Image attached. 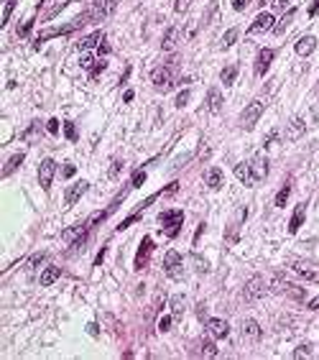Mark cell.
<instances>
[{
  "mask_svg": "<svg viewBox=\"0 0 319 360\" xmlns=\"http://www.w3.org/2000/svg\"><path fill=\"white\" fill-rule=\"evenodd\" d=\"M181 222H184V212L181 210H166L158 215V225L166 237H176L181 232Z\"/></svg>",
  "mask_w": 319,
  "mask_h": 360,
  "instance_id": "obj_1",
  "label": "cell"
},
{
  "mask_svg": "<svg viewBox=\"0 0 319 360\" xmlns=\"http://www.w3.org/2000/svg\"><path fill=\"white\" fill-rule=\"evenodd\" d=\"M151 79H153L156 90L166 92V90L171 87V82H174V64H171V62H166V64H161V67H156V69H153V74H151Z\"/></svg>",
  "mask_w": 319,
  "mask_h": 360,
  "instance_id": "obj_2",
  "label": "cell"
},
{
  "mask_svg": "<svg viewBox=\"0 0 319 360\" xmlns=\"http://www.w3.org/2000/svg\"><path fill=\"white\" fill-rule=\"evenodd\" d=\"M164 273H166L169 278H176V281H181V278H184L181 253H176V251H166V256H164Z\"/></svg>",
  "mask_w": 319,
  "mask_h": 360,
  "instance_id": "obj_3",
  "label": "cell"
},
{
  "mask_svg": "<svg viewBox=\"0 0 319 360\" xmlns=\"http://www.w3.org/2000/svg\"><path fill=\"white\" fill-rule=\"evenodd\" d=\"M263 107H266V105H263L261 100H253V102L243 110V115H240V128H243V131H250V128L258 123V117L263 115Z\"/></svg>",
  "mask_w": 319,
  "mask_h": 360,
  "instance_id": "obj_4",
  "label": "cell"
},
{
  "mask_svg": "<svg viewBox=\"0 0 319 360\" xmlns=\"http://www.w3.org/2000/svg\"><path fill=\"white\" fill-rule=\"evenodd\" d=\"M54 176H56V161H54V158H44L41 166H38V184H41L44 192L51 189Z\"/></svg>",
  "mask_w": 319,
  "mask_h": 360,
  "instance_id": "obj_5",
  "label": "cell"
},
{
  "mask_svg": "<svg viewBox=\"0 0 319 360\" xmlns=\"http://www.w3.org/2000/svg\"><path fill=\"white\" fill-rule=\"evenodd\" d=\"M153 240L146 235L143 240H141V248H138V253H136V261H133V268L136 271H143L146 266H148V258H151V253H153Z\"/></svg>",
  "mask_w": 319,
  "mask_h": 360,
  "instance_id": "obj_6",
  "label": "cell"
},
{
  "mask_svg": "<svg viewBox=\"0 0 319 360\" xmlns=\"http://www.w3.org/2000/svg\"><path fill=\"white\" fill-rule=\"evenodd\" d=\"M263 294H266V284H263L261 276H253L250 281L245 284V289H243V299H245V302H256V299H261Z\"/></svg>",
  "mask_w": 319,
  "mask_h": 360,
  "instance_id": "obj_7",
  "label": "cell"
},
{
  "mask_svg": "<svg viewBox=\"0 0 319 360\" xmlns=\"http://www.w3.org/2000/svg\"><path fill=\"white\" fill-rule=\"evenodd\" d=\"M291 271H294V273H299L301 278H306V281H311V278H316V273H319V268H316L314 263L304 261V258H296V261H291Z\"/></svg>",
  "mask_w": 319,
  "mask_h": 360,
  "instance_id": "obj_8",
  "label": "cell"
},
{
  "mask_svg": "<svg viewBox=\"0 0 319 360\" xmlns=\"http://www.w3.org/2000/svg\"><path fill=\"white\" fill-rule=\"evenodd\" d=\"M273 59H276V51H273V49H261V51H258V59H256V67H253L256 77H263V74L268 72V67H271Z\"/></svg>",
  "mask_w": 319,
  "mask_h": 360,
  "instance_id": "obj_9",
  "label": "cell"
},
{
  "mask_svg": "<svg viewBox=\"0 0 319 360\" xmlns=\"http://www.w3.org/2000/svg\"><path fill=\"white\" fill-rule=\"evenodd\" d=\"M87 230H90V225H72V227L64 230V240L69 246H79L87 237Z\"/></svg>",
  "mask_w": 319,
  "mask_h": 360,
  "instance_id": "obj_10",
  "label": "cell"
},
{
  "mask_svg": "<svg viewBox=\"0 0 319 360\" xmlns=\"http://www.w3.org/2000/svg\"><path fill=\"white\" fill-rule=\"evenodd\" d=\"M87 189H90V184H87L85 179L74 182V184H72V187L67 189V194H64V202H67L69 207H72V205H77V202H79V197H82V194H85Z\"/></svg>",
  "mask_w": 319,
  "mask_h": 360,
  "instance_id": "obj_11",
  "label": "cell"
},
{
  "mask_svg": "<svg viewBox=\"0 0 319 360\" xmlns=\"http://www.w3.org/2000/svg\"><path fill=\"white\" fill-rule=\"evenodd\" d=\"M276 23H273V16L271 13H261L258 18H256V23H250V28H248V36H258V33H266V31H271Z\"/></svg>",
  "mask_w": 319,
  "mask_h": 360,
  "instance_id": "obj_12",
  "label": "cell"
},
{
  "mask_svg": "<svg viewBox=\"0 0 319 360\" xmlns=\"http://www.w3.org/2000/svg\"><path fill=\"white\" fill-rule=\"evenodd\" d=\"M235 176L240 179L245 187H253V184H256V176H253V166H250V161L237 164V166H235Z\"/></svg>",
  "mask_w": 319,
  "mask_h": 360,
  "instance_id": "obj_13",
  "label": "cell"
},
{
  "mask_svg": "<svg viewBox=\"0 0 319 360\" xmlns=\"http://www.w3.org/2000/svg\"><path fill=\"white\" fill-rule=\"evenodd\" d=\"M207 330H210V335H212L215 340H222V337L230 335V325L225 322V319H210V322H207Z\"/></svg>",
  "mask_w": 319,
  "mask_h": 360,
  "instance_id": "obj_14",
  "label": "cell"
},
{
  "mask_svg": "<svg viewBox=\"0 0 319 360\" xmlns=\"http://www.w3.org/2000/svg\"><path fill=\"white\" fill-rule=\"evenodd\" d=\"M112 11H115V0H97L95 8L90 11V16L92 18H107Z\"/></svg>",
  "mask_w": 319,
  "mask_h": 360,
  "instance_id": "obj_15",
  "label": "cell"
},
{
  "mask_svg": "<svg viewBox=\"0 0 319 360\" xmlns=\"http://www.w3.org/2000/svg\"><path fill=\"white\" fill-rule=\"evenodd\" d=\"M316 49V38L314 36H301L296 41V56H309Z\"/></svg>",
  "mask_w": 319,
  "mask_h": 360,
  "instance_id": "obj_16",
  "label": "cell"
},
{
  "mask_svg": "<svg viewBox=\"0 0 319 360\" xmlns=\"http://www.w3.org/2000/svg\"><path fill=\"white\" fill-rule=\"evenodd\" d=\"M192 355H202V357H215L217 355V347L212 340H199L197 347H192Z\"/></svg>",
  "mask_w": 319,
  "mask_h": 360,
  "instance_id": "obj_17",
  "label": "cell"
},
{
  "mask_svg": "<svg viewBox=\"0 0 319 360\" xmlns=\"http://www.w3.org/2000/svg\"><path fill=\"white\" fill-rule=\"evenodd\" d=\"M250 166H253L256 182H263V179L268 176V161H266V156H256L253 161H250Z\"/></svg>",
  "mask_w": 319,
  "mask_h": 360,
  "instance_id": "obj_18",
  "label": "cell"
},
{
  "mask_svg": "<svg viewBox=\"0 0 319 360\" xmlns=\"http://www.w3.org/2000/svg\"><path fill=\"white\" fill-rule=\"evenodd\" d=\"M304 131H306V126H304V120L294 117V120H291V123L286 126V141H296V138H301V136H304Z\"/></svg>",
  "mask_w": 319,
  "mask_h": 360,
  "instance_id": "obj_19",
  "label": "cell"
},
{
  "mask_svg": "<svg viewBox=\"0 0 319 360\" xmlns=\"http://www.w3.org/2000/svg\"><path fill=\"white\" fill-rule=\"evenodd\" d=\"M97 41H102V33H100V31H92L90 36L79 38V41H77V49H79V51H90V49L97 46Z\"/></svg>",
  "mask_w": 319,
  "mask_h": 360,
  "instance_id": "obj_20",
  "label": "cell"
},
{
  "mask_svg": "<svg viewBox=\"0 0 319 360\" xmlns=\"http://www.w3.org/2000/svg\"><path fill=\"white\" fill-rule=\"evenodd\" d=\"M205 184L217 192V189L222 187V171H220V169H207V171H205Z\"/></svg>",
  "mask_w": 319,
  "mask_h": 360,
  "instance_id": "obj_21",
  "label": "cell"
},
{
  "mask_svg": "<svg viewBox=\"0 0 319 360\" xmlns=\"http://www.w3.org/2000/svg\"><path fill=\"white\" fill-rule=\"evenodd\" d=\"M304 215H306V205H299L296 212L291 215V222H289V232H296L301 225H304Z\"/></svg>",
  "mask_w": 319,
  "mask_h": 360,
  "instance_id": "obj_22",
  "label": "cell"
},
{
  "mask_svg": "<svg viewBox=\"0 0 319 360\" xmlns=\"http://www.w3.org/2000/svg\"><path fill=\"white\" fill-rule=\"evenodd\" d=\"M176 41H179V31H176V28H169V31L164 33V38H161V49H164V51H171V49L176 46Z\"/></svg>",
  "mask_w": 319,
  "mask_h": 360,
  "instance_id": "obj_23",
  "label": "cell"
},
{
  "mask_svg": "<svg viewBox=\"0 0 319 360\" xmlns=\"http://www.w3.org/2000/svg\"><path fill=\"white\" fill-rule=\"evenodd\" d=\"M59 276H61V268H59V266H49V268L41 273V286H51Z\"/></svg>",
  "mask_w": 319,
  "mask_h": 360,
  "instance_id": "obj_24",
  "label": "cell"
},
{
  "mask_svg": "<svg viewBox=\"0 0 319 360\" xmlns=\"http://www.w3.org/2000/svg\"><path fill=\"white\" fill-rule=\"evenodd\" d=\"M235 77H237V64H227V67L222 69V74H220V79H222L225 87H232V85H235Z\"/></svg>",
  "mask_w": 319,
  "mask_h": 360,
  "instance_id": "obj_25",
  "label": "cell"
},
{
  "mask_svg": "<svg viewBox=\"0 0 319 360\" xmlns=\"http://www.w3.org/2000/svg\"><path fill=\"white\" fill-rule=\"evenodd\" d=\"M207 110L210 112H220L222 110V95L217 90H210L207 92Z\"/></svg>",
  "mask_w": 319,
  "mask_h": 360,
  "instance_id": "obj_26",
  "label": "cell"
},
{
  "mask_svg": "<svg viewBox=\"0 0 319 360\" xmlns=\"http://www.w3.org/2000/svg\"><path fill=\"white\" fill-rule=\"evenodd\" d=\"M243 335L248 340H258L261 337V327H258L256 319H245V322H243Z\"/></svg>",
  "mask_w": 319,
  "mask_h": 360,
  "instance_id": "obj_27",
  "label": "cell"
},
{
  "mask_svg": "<svg viewBox=\"0 0 319 360\" xmlns=\"http://www.w3.org/2000/svg\"><path fill=\"white\" fill-rule=\"evenodd\" d=\"M294 16H296V8H289V11L284 13V18H281V21H278V23L273 26V33H284V31L289 28V23L294 21Z\"/></svg>",
  "mask_w": 319,
  "mask_h": 360,
  "instance_id": "obj_28",
  "label": "cell"
},
{
  "mask_svg": "<svg viewBox=\"0 0 319 360\" xmlns=\"http://www.w3.org/2000/svg\"><path fill=\"white\" fill-rule=\"evenodd\" d=\"M217 18H220V6H217V3H210L207 11H205L202 23H205V26H212V23H217Z\"/></svg>",
  "mask_w": 319,
  "mask_h": 360,
  "instance_id": "obj_29",
  "label": "cell"
},
{
  "mask_svg": "<svg viewBox=\"0 0 319 360\" xmlns=\"http://www.w3.org/2000/svg\"><path fill=\"white\" fill-rule=\"evenodd\" d=\"M21 161H23V153H16V156H11L8 161H6V169H3V176H8V174H13L18 166H21Z\"/></svg>",
  "mask_w": 319,
  "mask_h": 360,
  "instance_id": "obj_30",
  "label": "cell"
},
{
  "mask_svg": "<svg viewBox=\"0 0 319 360\" xmlns=\"http://www.w3.org/2000/svg\"><path fill=\"white\" fill-rule=\"evenodd\" d=\"M169 307H171V314H174V319H179V317L184 314V296H181V294H176V296L171 299V304H169Z\"/></svg>",
  "mask_w": 319,
  "mask_h": 360,
  "instance_id": "obj_31",
  "label": "cell"
},
{
  "mask_svg": "<svg viewBox=\"0 0 319 360\" xmlns=\"http://www.w3.org/2000/svg\"><path fill=\"white\" fill-rule=\"evenodd\" d=\"M105 67H107V62H105V59H97V62L92 64V69H90V82H95V79L105 72Z\"/></svg>",
  "mask_w": 319,
  "mask_h": 360,
  "instance_id": "obj_32",
  "label": "cell"
},
{
  "mask_svg": "<svg viewBox=\"0 0 319 360\" xmlns=\"http://www.w3.org/2000/svg\"><path fill=\"white\" fill-rule=\"evenodd\" d=\"M289 192H291V184L286 182V184L281 187V192L276 194V207H284V205H286V199H289Z\"/></svg>",
  "mask_w": 319,
  "mask_h": 360,
  "instance_id": "obj_33",
  "label": "cell"
},
{
  "mask_svg": "<svg viewBox=\"0 0 319 360\" xmlns=\"http://www.w3.org/2000/svg\"><path fill=\"white\" fill-rule=\"evenodd\" d=\"M235 41H237V28H230V31L225 33V38H222V49H230Z\"/></svg>",
  "mask_w": 319,
  "mask_h": 360,
  "instance_id": "obj_34",
  "label": "cell"
},
{
  "mask_svg": "<svg viewBox=\"0 0 319 360\" xmlns=\"http://www.w3.org/2000/svg\"><path fill=\"white\" fill-rule=\"evenodd\" d=\"M289 286H291V284L286 281V278H281V276H276V278H273V286H271V289H273V291H286Z\"/></svg>",
  "mask_w": 319,
  "mask_h": 360,
  "instance_id": "obj_35",
  "label": "cell"
},
{
  "mask_svg": "<svg viewBox=\"0 0 319 360\" xmlns=\"http://www.w3.org/2000/svg\"><path fill=\"white\" fill-rule=\"evenodd\" d=\"M16 8V0H6V8H3V21H0V26H6L8 18H11V11Z\"/></svg>",
  "mask_w": 319,
  "mask_h": 360,
  "instance_id": "obj_36",
  "label": "cell"
},
{
  "mask_svg": "<svg viewBox=\"0 0 319 360\" xmlns=\"http://www.w3.org/2000/svg\"><path fill=\"white\" fill-rule=\"evenodd\" d=\"M189 95H192L189 90H181V92L176 95V102H174V105H176V107H186V102H189Z\"/></svg>",
  "mask_w": 319,
  "mask_h": 360,
  "instance_id": "obj_37",
  "label": "cell"
},
{
  "mask_svg": "<svg viewBox=\"0 0 319 360\" xmlns=\"http://www.w3.org/2000/svg\"><path fill=\"white\" fill-rule=\"evenodd\" d=\"M107 212H110V210H102V212H95V215H92V217L87 220V225H90V227H95L97 222H102V220L107 217Z\"/></svg>",
  "mask_w": 319,
  "mask_h": 360,
  "instance_id": "obj_38",
  "label": "cell"
},
{
  "mask_svg": "<svg viewBox=\"0 0 319 360\" xmlns=\"http://www.w3.org/2000/svg\"><path fill=\"white\" fill-rule=\"evenodd\" d=\"M171 322H174V314H171V317H164L161 322H158V332H169V330H171Z\"/></svg>",
  "mask_w": 319,
  "mask_h": 360,
  "instance_id": "obj_39",
  "label": "cell"
},
{
  "mask_svg": "<svg viewBox=\"0 0 319 360\" xmlns=\"http://www.w3.org/2000/svg\"><path fill=\"white\" fill-rule=\"evenodd\" d=\"M240 222V220H237ZM237 222H230V227H227V243L232 246V240H237Z\"/></svg>",
  "mask_w": 319,
  "mask_h": 360,
  "instance_id": "obj_40",
  "label": "cell"
},
{
  "mask_svg": "<svg viewBox=\"0 0 319 360\" xmlns=\"http://www.w3.org/2000/svg\"><path fill=\"white\" fill-rule=\"evenodd\" d=\"M138 220H141V212H136V215H131L128 220H123L120 225H117V230H125V227H131V225H133V222H138Z\"/></svg>",
  "mask_w": 319,
  "mask_h": 360,
  "instance_id": "obj_41",
  "label": "cell"
},
{
  "mask_svg": "<svg viewBox=\"0 0 319 360\" xmlns=\"http://www.w3.org/2000/svg\"><path fill=\"white\" fill-rule=\"evenodd\" d=\"M189 6H192V0H176V3H174V11H176V13H186Z\"/></svg>",
  "mask_w": 319,
  "mask_h": 360,
  "instance_id": "obj_42",
  "label": "cell"
},
{
  "mask_svg": "<svg viewBox=\"0 0 319 360\" xmlns=\"http://www.w3.org/2000/svg\"><path fill=\"white\" fill-rule=\"evenodd\" d=\"M64 133L69 141H77V126L74 123H64Z\"/></svg>",
  "mask_w": 319,
  "mask_h": 360,
  "instance_id": "obj_43",
  "label": "cell"
},
{
  "mask_svg": "<svg viewBox=\"0 0 319 360\" xmlns=\"http://www.w3.org/2000/svg\"><path fill=\"white\" fill-rule=\"evenodd\" d=\"M143 182H146V171H136V176H133L131 187H133V189H138V187H143Z\"/></svg>",
  "mask_w": 319,
  "mask_h": 360,
  "instance_id": "obj_44",
  "label": "cell"
},
{
  "mask_svg": "<svg viewBox=\"0 0 319 360\" xmlns=\"http://www.w3.org/2000/svg\"><path fill=\"white\" fill-rule=\"evenodd\" d=\"M271 3H273V11H284L294 3V0H271Z\"/></svg>",
  "mask_w": 319,
  "mask_h": 360,
  "instance_id": "obj_45",
  "label": "cell"
},
{
  "mask_svg": "<svg viewBox=\"0 0 319 360\" xmlns=\"http://www.w3.org/2000/svg\"><path fill=\"white\" fill-rule=\"evenodd\" d=\"M194 263H197V271H199V273H207V271H210V266H207V261H205V258H199V256H197V258H194Z\"/></svg>",
  "mask_w": 319,
  "mask_h": 360,
  "instance_id": "obj_46",
  "label": "cell"
},
{
  "mask_svg": "<svg viewBox=\"0 0 319 360\" xmlns=\"http://www.w3.org/2000/svg\"><path fill=\"white\" fill-rule=\"evenodd\" d=\"M31 23H33V18H26V21L18 26V36H28V28H31Z\"/></svg>",
  "mask_w": 319,
  "mask_h": 360,
  "instance_id": "obj_47",
  "label": "cell"
},
{
  "mask_svg": "<svg viewBox=\"0 0 319 360\" xmlns=\"http://www.w3.org/2000/svg\"><path fill=\"white\" fill-rule=\"evenodd\" d=\"M46 133H51V136H56L59 133V120H49V123H46Z\"/></svg>",
  "mask_w": 319,
  "mask_h": 360,
  "instance_id": "obj_48",
  "label": "cell"
},
{
  "mask_svg": "<svg viewBox=\"0 0 319 360\" xmlns=\"http://www.w3.org/2000/svg\"><path fill=\"white\" fill-rule=\"evenodd\" d=\"M286 294H289L291 299H296V302H299V299H304V289H291V286H289V289H286Z\"/></svg>",
  "mask_w": 319,
  "mask_h": 360,
  "instance_id": "obj_49",
  "label": "cell"
},
{
  "mask_svg": "<svg viewBox=\"0 0 319 360\" xmlns=\"http://www.w3.org/2000/svg\"><path fill=\"white\" fill-rule=\"evenodd\" d=\"M95 62H97V59H95L92 54H85V56H82V62H79V64H82V67H87V69H92V64H95Z\"/></svg>",
  "mask_w": 319,
  "mask_h": 360,
  "instance_id": "obj_50",
  "label": "cell"
},
{
  "mask_svg": "<svg viewBox=\"0 0 319 360\" xmlns=\"http://www.w3.org/2000/svg\"><path fill=\"white\" fill-rule=\"evenodd\" d=\"M44 258H46V253H36V256H31V258H28V266H38Z\"/></svg>",
  "mask_w": 319,
  "mask_h": 360,
  "instance_id": "obj_51",
  "label": "cell"
},
{
  "mask_svg": "<svg viewBox=\"0 0 319 360\" xmlns=\"http://www.w3.org/2000/svg\"><path fill=\"white\" fill-rule=\"evenodd\" d=\"M248 3H250V0H232V8H235V11H245Z\"/></svg>",
  "mask_w": 319,
  "mask_h": 360,
  "instance_id": "obj_52",
  "label": "cell"
},
{
  "mask_svg": "<svg viewBox=\"0 0 319 360\" xmlns=\"http://www.w3.org/2000/svg\"><path fill=\"white\" fill-rule=\"evenodd\" d=\"M61 174L69 179V176H74V174H77V166H74V164H67V166L61 169Z\"/></svg>",
  "mask_w": 319,
  "mask_h": 360,
  "instance_id": "obj_53",
  "label": "cell"
},
{
  "mask_svg": "<svg viewBox=\"0 0 319 360\" xmlns=\"http://www.w3.org/2000/svg\"><path fill=\"white\" fill-rule=\"evenodd\" d=\"M306 13H309V18H314V16L319 13V0H311V6H309V11H306Z\"/></svg>",
  "mask_w": 319,
  "mask_h": 360,
  "instance_id": "obj_54",
  "label": "cell"
},
{
  "mask_svg": "<svg viewBox=\"0 0 319 360\" xmlns=\"http://www.w3.org/2000/svg\"><path fill=\"white\" fill-rule=\"evenodd\" d=\"M33 136H36V123H31V126L23 131V138H26V141H28V138H33Z\"/></svg>",
  "mask_w": 319,
  "mask_h": 360,
  "instance_id": "obj_55",
  "label": "cell"
},
{
  "mask_svg": "<svg viewBox=\"0 0 319 360\" xmlns=\"http://www.w3.org/2000/svg\"><path fill=\"white\" fill-rule=\"evenodd\" d=\"M161 302H164V294L158 291V294H156V302H153V314H156L158 309H161Z\"/></svg>",
  "mask_w": 319,
  "mask_h": 360,
  "instance_id": "obj_56",
  "label": "cell"
},
{
  "mask_svg": "<svg viewBox=\"0 0 319 360\" xmlns=\"http://www.w3.org/2000/svg\"><path fill=\"white\" fill-rule=\"evenodd\" d=\"M309 355H311V352H309V345H304L301 350H296V352H294V357H309Z\"/></svg>",
  "mask_w": 319,
  "mask_h": 360,
  "instance_id": "obj_57",
  "label": "cell"
},
{
  "mask_svg": "<svg viewBox=\"0 0 319 360\" xmlns=\"http://www.w3.org/2000/svg\"><path fill=\"white\" fill-rule=\"evenodd\" d=\"M105 256H107V248H102V251L97 253V258H95V266H100V263L105 261Z\"/></svg>",
  "mask_w": 319,
  "mask_h": 360,
  "instance_id": "obj_58",
  "label": "cell"
},
{
  "mask_svg": "<svg viewBox=\"0 0 319 360\" xmlns=\"http://www.w3.org/2000/svg\"><path fill=\"white\" fill-rule=\"evenodd\" d=\"M117 171H120V161H115V164L110 166V171H107V174H110V176H117Z\"/></svg>",
  "mask_w": 319,
  "mask_h": 360,
  "instance_id": "obj_59",
  "label": "cell"
},
{
  "mask_svg": "<svg viewBox=\"0 0 319 360\" xmlns=\"http://www.w3.org/2000/svg\"><path fill=\"white\" fill-rule=\"evenodd\" d=\"M194 33H197V26H194V23H189V26H186V38H192Z\"/></svg>",
  "mask_w": 319,
  "mask_h": 360,
  "instance_id": "obj_60",
  "label": "cell"
},
{
  "mask_svg": "<svg viewBox=\"0 0 319 360\" xmlns=\"http://www.w3.org/2000/svg\"><path fill=\"white\" fill-rule=\"evenodd\" d=\"M309 309H314V312H316V309H319V296H314V299H311V302H309Z\"/></svg>",
  "mask_w": 319,
  "mask_h": 360,
  "instance_id": "obj_61",
  "label": "cell"
},
{
  "mask_svg": "<svg viewBox=\"0 0 319 360\" xmlns=\"http://www.w3.org/2000/svg\"><path fill=\"white\" fill-rule=\"evenodd\" d=\"M133 97H136V95H133V90H128V92L123 95V100H125V102H133Z\"/></svg>",
  "mask_w": 319,
  "mask_h": 360,
  "instance_id": "obj_62",
  "label": "cell"
},
{
  "mask_svg": "<svg viewBox=\"0 0 319 360\" xmlns=\"http://www.w3.org/2000/svg\"><path fill=\"white\" fill-rule=\"evenodd\" d=\"M87 332H90V335H97L100 330H97V325H90V327H87Z\"/></svg>",
  "mask_w": 319,
  "mask_h": 360,
  "instance_id": "obj_63",
  "label": "cell"
}]
</instances>
